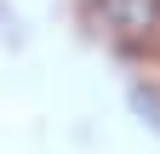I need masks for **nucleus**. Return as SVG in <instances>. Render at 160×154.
<instances>
[{"label":"nucleus","mask_w":160,"mask_h":154,"mask_svg":"<svg viewBox=\"0 0 160 154\" xmlns=\"http://www.w3.org/2000/svg\"><path fill=\"white\" fill-rule=\"evenodd\" d=\"M86 17L114 46H137L160 29V0H86Z\"/></svg>","instance_id":"obj_1"}]
</instances>
